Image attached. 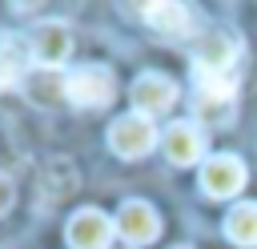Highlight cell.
I'll return each mask as SVG.
<instances>
[{
	"mask_svg": "<svg viewBox=\"0 0 257 249\" xmlns=\"http://www.w3.org/2000/svg\"><path fill=\"white\" fill-rule=\"evenodd\" d=\"M64 96L76 108H104L116 96L112 68H104V64H80V68H72L64 76Z\"/></svg>",
	"mask_w": 257,
	"mask_h": 249,
	"instance_id": "1",
	"label": "cell"
},
{
	"mask_svg": "<svg viewBox=\"0 0 257 249\" xmlns=\"http://www.w3.org/2000/svg\"><path fill=\"white\" fill-rule=\"evenodd\" d=\"M237 56H241L237 32H229V28H209V32L201 36L197 52H193V68L205 72V76H229L233 64H237Z\"/></svg>",
	"mask_w": 257,
	"mask_h": 249,
	"instance_id": "2",
	"label": "cell"
},
{
	"mask_svg": "<svg viewBox=\"0 0 257 249\" xmlns=\"http://www.w3.org/2000/svg\"><path fill=\"white\" fill-rule=\"evenodd\" d=\"M197 116L213 120V125H229L233 108H237V84L233 76H205L197 72Z\"/></svg>",
	"mask_w": 257,
	"mask_h": 249,
	"instance_id": "3",
	"label": "cell"
},
{
	"mask_svg": "<svg viewBox=\"0 0 257 249\" xmlns=\"http://www.w3.org/2000/svg\"><path fill=\"white\" fill-rule=\"evenodd\" d=\"M153 145H157V129H153V120L141 116V112L116 116V120L108 125V149H112L116 157H124V161L145 157Z\"/></svg>",
	"mask_w": 257,
	"mask_h": 249,
	"instance_id": "4",
	"label": "cell"
},
{
	"mask_svg": "<svg viewBox=\"0 0 257 249\" xmlns=\"http://www.w3.org/2000/svg\"><path fill=\"white\" fill-rule=\"evenodd\" d=\"M28 48H32V60L40 68H60L68 56H72V32L60 24V20H40L28 36Z\"/></svg>",
	"mask_w": 257,
	"mask_h": 249,
	"instance_id": "5",
	"label": "cell"
},
{
	"mask_svg": "<svg viewBox=\"0 0 257 249\" xmlns=\"http://www.w3.org/2000/svg\"><path fill=\"white\" fill-rule=\"evenodd\" d=\"M245 161L241 157H229V153H217V157H209L205 165H201V193L205 197H233V193H241L245 189Z\"/></svg>",
	"mask_w": 257,
	"mask_h": 249,
	"instance_id": "6",
	"label": "cell"
},
{
	"mask_svg": "<svg viewBox=\"0 0 257 249\" xmlns=\"http://www.w3.org/2000/svg\"><path fill=\"white\" fill-rule=\"evenodd\" d=\"M112 233H116V221H108L100 209H76L64 229L72 249H108Z\"/></svg>",
	"mask_w": 257,
	"mask_h": 249,
	"instance_id": "7",
	"label": "cell"
},
{
	"mask_svg": "<svg viewBox=\"0 0 257 249\" xmlns=\"http://www.w3.org/2000/svg\"><path fill=\"white\" fill-rule=\"evenodd\" d=\"M116 233L128 245H149V241L161 237V217L149 201H124L116 209Z\"/></svg>",
	"mask_w": 257,
	"mask_h": 249,
	"instance_id": "8",
	"label": "cell"
},
{
	"mask_svg": "<svg viewBox=\"0 0 257 249\" xmlns=\"http://www.w3.org/2000/svg\"><path fill=\"white\" fill-rule=\"evenodd\" d=\"M173 100H177V84H173V76H165V72H141V76L133 80V104H137L141 116L169 112Z\"/></svg>",
	"mask_w": 257,
	"mask_h": 249,
	"instance_id": "9",
	"label": "cell"
},
{
	"mask_svg": "<svg viewBox=\"0 0 257 249\" xmlns=\"http://www.w3.org/2000/svg\"><path fill=\"white\" fill-rule=\"evenodd\" d=\"M161 149L173 165H197L201 153H205V133L189 120H173L165 133H161Z\"/></svg>",
	"mask_w": 257,
	"mask_h": 249,
	"instance_id": "10",
	"label": "cell"
},
{
	"mask_svg": "<svg viewBox=\"0 0 257 249\" xmlns=\"http://www.w3.org/2000/svg\"><path fill=\"white\" fill-rule=\"evenodd\" d=\"M28 64H32L28 40L16 36V32H0V84H20V80H28Z\"/></svg>",
	"mask_w": 257,
	"mask_h": 249,
	"instance_id": "11",
	"label": "cell"
},
{
	"mask_svg": "<svg viewBox=\"0 0 257 249\" xmlns=\"http://www.w3.org/2000/svg\"><path fill=\"white\" fill-rule=\"evenodd\" d=\"M141 12H145V20H149V24L157 28V32H177V36L193 32V8H189V4H173V0H153V4H145Z\"/></svg>",
	"mask_w": 257,
	"mask_h": 249,
	"instance_id": "12",
	"label": "cell"
},
{
	"mask_svg": "<svg viewBox=\"0 0 257 249\" xmlns=\"http://www.w3.org/2000/svg\"><path fill=\"white\" fill-rule=\"evenodd\" d=\"M225 237L241 249H257V201H241L225 213Z\"/></svg>",
	"mask_w": 257,
	"mask_h": 249,
	"instance_id": "13",
	"label": "cell"
},
{
	"mask_svg": "<svg viewBox=\"0 0 257 249\" xmlns=\"http://www.w3.org/2000/svg\"><path fill=\"white\" fill-rule=\"evenodd\" d=\"M28 96H32V104L52 108V104L64 96V76H60V72H52V68L32 72V76H28Z\"/></svg>",
	"mask_w": 257,
	"mask_h": 249,
	"instance_id": "14",
	"label": "cell"
},
{
	"mask_svg": "<svg viewBox=\"0 0 257 249\" xmlns=\"http://www.w3.org/2000/svg\"><path fill=\"white\" fill-rule=\"evenodd\" d=\"M12 201H16V189H12V181L0 173V213H8V209H12Z\"/></svg>",
	"mask_w": 257,
	"mask_h": 249,
	"instance_id": "15",
	"label": "cell"
},
{
	"mask_svg": "<svg viewBox=\"0 0 257 249\" xmlns=\"http://www.w3.org/2000/svg\"><path fill=\"white\" fill-rule=\"evenodd\" d=\"M177 249H189V245H177Z\"/></svg>",
	"mask_w": 257,
	"mask_h": 249,
	"instance_id": "16",
	"label": "cell"
}]
</instances>
